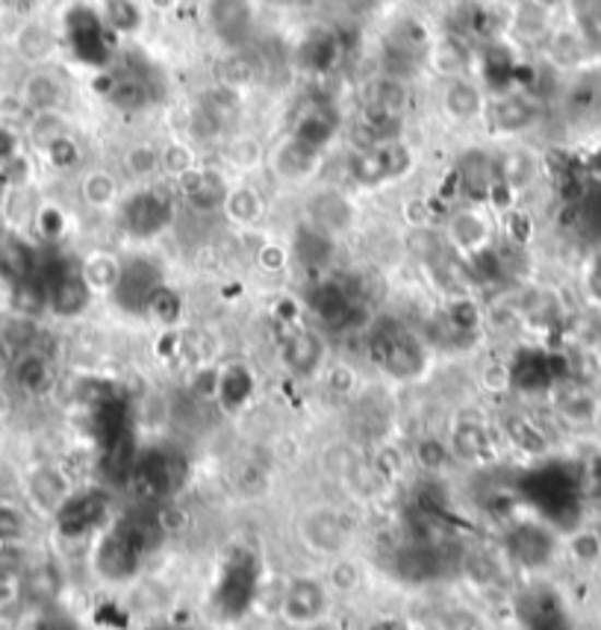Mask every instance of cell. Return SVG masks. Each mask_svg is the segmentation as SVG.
I'll return each mask as SVG.
<instances>
[{"label": "cell", "mask_w": 601, "mask_h": 630, "mask_svg": "<svg viewBox=\"0 0 601 630\" xmlns=\"http://www.w3.org/2000/svg\"><path fill=\"white\" fill-rule=\"evenodd\" d=\"M15 156H21L19 127L0 124V168H3V165H10Z\"/></svg>", "instance_id": "52"}, {"label": "cell", "mask_w": 601, "mask_h": 630, "mask_svg": "<svg viewBox=\"0 0 601 630\" xmlns=\"http://www.w3.org/2000/svg\"><path fill=\"white\" fill-rule=\"evenodd\" d=\"M366 100H369V104H378V107H387L389 112L404 116L410 104V83L380 74L375 83H369V97H366Z\"/></svg>", "instance_id": "40"}, {"label": "cell", "mask_w": 601, "mask_h": 630, "mask_svg": "<svg viewBox=\"0 0 601 630\" xmlns=\"http://www.w3.org/2000/svg\"><path fill=\"white\" fill-rule=\"evenodd\" d=\"M286 260H290V253L283 251L281 245H274V242H266L260 251H257V265H260L262 272H269V274L283 272V269H286Z\"/></svg>", "instance_id": "51"}, {"label": "cell", "mask_w": 601, "mask_h": 630, "mask_svg": "<svg viewBox=\"0 0 601 630\" xmlns=\"http://www.w3.org/2000/svg\"><path fill=\"white\" fill-rule=\"evenodd\" d=\"M15 595H19V583H15V578H10L7 572H0V607L10 604Z\"/></svg>", "instance_id": "55"}, {"label": "cell", "mask_w": 601, "mask_h": 630, "mask_svg": "<svg viewBox=\"0 0 601 630\" xmlns=\"http://www.w3.org/2000/svg\"><path fill=\"white\" fill-rule=\"evenodd\" d=\"M121 168H125L130 180L151 183L154 177H160V145H151V142L130 145L121 156Z\"/></svg>", "instance_id": "33"}, {"label": "cell", "mask_w": 601, "mask_h": 630, "mask_svg": "<svg viewBox=\"0 0 601 630\" xmlns=\"http://www.w3.org/2000/svg\"><path fill=\"white\" fill-rule=\"evenodd\" d=\"M300 543L319 554H342L349 545V527L330 510H313L298 522Z\"/></svg>", "instance_id": "14"}, {"label": "cell", "mask_w": 601, "mask_h": 630, "mask_svg": "<svg viewBox=\"0 0 601 630\" xmlns=\"http://www.w3.org/2000/svg\"><path fill=\"white\" fill-rule=\"evenodd\" d=\"M7 3H12V7H33L36 0H7Z\"/></svg>", "instance_id": "60"}, {"label": "cell", "mask_w": 601, "mask_h": 630, "mask_svg": "<svg viewBox=\"0 0 601 630\" xmlns=\"http://www.w3.org/2000/svg\"><path fill=\"white\" fill-rule=\"evenodd\" d=\"M486 100L490 95L484 92L481 83L469 78H455L446 80V88H443V95H439V104L446 109V116L457 124H475V121H484L486 112Z\"/></svg>", "instance_id": "11"}, {"label": "cell", "mask_w": 601, "mask_h": 630, "mask_svg": "<svg viewBox=\"0 0 601 630\" xmlns=\"http://www.w3.org/2000/svg\"><path fill=\"white\" fill-rule=\"evenodd\" d=\"M281 613L295 628H304V625L328 616V586L316 578H295L283 592Z\"/></svg>", "instance_id": "10"}, {"label": "cell", "mask_w": 601, "mask_h": 630, "mask_svg": "<svg viewBox=\"0 0 601 630\" xmlns=\"http://www.w3.org/2000/svg\"><path fill=\"white\" fill-rule=\"evenodd\" d=\"M92 298L95 295H92V289L80 277L78 265L59 272L54 281H48V312L59 316V319H78V316H83Z\"/></svg>", "instance_id": "16"}, {"label": "cell", "mask_w": 601, "mask_h": 630, "mask_svg": "<svg viewBox=\"0 0 601 630\" xmlns=\"http://www.w3.org/2000/svg\"><path fill=\"white\" fill-rule=\"evenodd\" d=\"M328 586L337 592H354L360 586V569L354 560H337L328 572Z\"/></svg>", "instance_id": "48"}, {"label": "cell", "mask_w": 601, "mask_h": 630, "mask_svg": "<svg viewBox=\"0 0 601 630\" xmlns=\"http://www.w3.org/2000/svg\"><path fill=\"white\" fill-rule=\"evenodd\" d=\"M27 495L42 513L57 515L62 504L71 498V484L66 472L54 466H39L27 477Z\"/></svg>", "instance_id": "18"}, {"label": "cell", "mask_w": 601, "mask_h": 630, "mask_svg": "<svg viewBox=\"0 0 601 630\" xmlns=\"http://www.w3.org/2000/svg\"><path fill=\"white\" fill-rule=\"evenodd\" d=\"M27 136L33 145L45 151L54 145L57 139L71 136V121L66 109H45V112H30L27 118Z\"/></svg>", "instance_id": "29"}, {"label": "cell", "mask_w": 601, "mask_h": 630, "mask_svg": "<svg viewBox=\"0 0 601 630\" xmlns=\"http://www.w3.org/2000/svg\"><path fill=\"white\" fill-rule=\"evenodd\" d=\"M163 524L156 510H139L109 527L97 543L95 569L104 581H130L142 569V562L163 545Z\"/></svg>", "instance_id": "1"}, {"label": "cell", "mask_w": 601, "mask_h": 630, "mask_svg": "<svg viewBox=\"0 0 601 630\" xmlns=\"http://www.w3.org/2000/svg\"><path fill=\"white\" fill-rule=\"evenodd\" d=\"M540 121V100L528 92H502V95H490L486 100L484 124L498 133V136H514L522 130H531Z\"/></svg>", "instance_id": "7"}, {"label": "cell", "mask_w": 601, "mask_h": 630, "mask_svg": "<svg viewBox=\"0 0 601 630\" xmlns=\"http://www.w3.org/2000/svg\"><path fill=\"white\" fill-rule=\"evenodd\" d=\"M260 71L254 66L251 57H231L222 66V86H231L239 92V86H248V83H257Z\"/></svg>", "instance_id": "46"}, {"label": "cell", "mask_w": 601, "mask_h": 630, "mask_svg": "<svg viewBox=\"0 0 601 630\" xmlns=\"http://www.w3.org/2000/svg\"><path fill=\"white\" fill-rule=\"evenodd\" d=\"M337 57H340V45L333 36H316L304 45V62L313 71H328L337 62Z\"/></svg>", "instance_id": "45"}, {"label": "cell", "mask_w": 601, "mask_h": 630, "mask_svg": "<svg viewBox=\"0 0 601 630\" xmlns=\"http://www.w3.org/2000/svg\"><path fill=\"white\" fill-rule=\"evenodd\" d=\"M557 413H561L569 425H596L601 418V404L587 389H569V392L557 401Z\"/></svg>", "instance_id": "35"}, {"label": "cell", "mask_w": 601, "mask_h": 630, "mask_svg": "<svg viewBox=\"0 0 601 630\" xmlns=\"http://www.w3.org/2000/svg\"><path fill=\"white\" fill-rule=\"evenodd\" d=\"M198 165H201L198 151L189 142H184V139H168L165 145H160V177L163 180L177 183L180 177L195 171Z\"/></svg>", "instance_id": "30"}, {"label": "cell", "mask_w": 601, "mask_h": 630, "mask_svg": "<svg viewBox=\"0 0 601 630\" xmlns=\"http://www.w3.org/2000/svg\"><path fill=\"white\" fill-rule=\"evenodd\" d=\"M80 198L83 204L92 206V210H116L121 204V186H118V177L107 168H89L80 175Z\"/></svg>", "instance_id": "26"}, {"label": "cell", "mask_w": 601, "mask_h": 630, "mask_svg": "<svg viewBox=\"0 0 601 630\" xmlns=\"http://www.w3.org/2000/svg\"><path fill=\"white\" fill-rule=\"evenodd\" d=\"M254 395V375L245 366H231V369L219 371V395L224 407L239 409L245 407Z\"/></svg>", "instance_id": "34"}, {"label": "cell", "mask_w": 601, "mask_h": 630, "mask_svg": "<svg viewBox=\"0 0 601 630\" xmlns=\"http://www.w3.org/2000/svg\"><path fill=\"white\" fill-rule=\"evenodd\" d=\"M369 630H408L404 628V625H401V621H380V625H375V628H369Z\"/></svg>", "instance_id": "59"}, {"label": "cell", "mask_w": 601, "mask_h": 630, "mask_svg": "<svg viewBox=\"0 0 601 630\" xmlns=\"http://www.w3.org/2000/svg\"><path fill=\"white\" fill-rule=\"evenodd\" d=\"M413 168H416V151L404 139L349 154V175L360 186L396 183V180L413 175Z\"/></svg>", "instance_id": "4"}, {"label": "cell", "mask_w": 601, "mask_h": 630, "mask_svg": "<svg viewBox=\"0 0 601 630\" xmlns=\"http://www.w3.org/2000/svg\"><path fill=\"white\" fill-rule=\"evenodd\" d=\"M222 215L233 227H243V230H251L262 222L266 215V198L260 194V189H254L248 183H233L227 198H224Z\"/></svg>", "instance_id": "23"}, {"label": "cell", "mask_w": 601, "mask_h": 630, "mask_svg": "<svg viewBox=\"0 0 601 630\" xmlns=\"http://www.w3.org/2000/svg\"><path fill=\"white\" fill-rule=\"evenodd\" d=\"M145 316L151 321H156L160 328H175L177 321L184 319V295L168 286V283H160L154 289V295L148 298Z\"/></svg>", "instance_id": "32"}, {"label": "cell", "mask_w": 601, "mask_h": 630, "mask_svg": "<svg viewBox=\"0 0 601 630\" xmlns=\"http://www.w3.org/2000/svg\"><path fill=\"white\" fill-rule=\"evenodd\" d=\"M160 283H163V274H160L154 262L145 260V257H133V260H125L121 281H118L116 292L109 298L116 301L118 310L137 316V312H145L148 298L154 295Z\"/></svg>", "instance_id": "8"}, {"label": "cell", "mask_w": 601, "mask_h": 630, "mask_svg": "<svg viewBox=\"0 0 601 630\" xmlns=\"http://www.w3.org/2000/svg\"><path fill=\"white\" fill-rule=\"evenodd\" d=\"M222 159H224V171H239V175H248L254 168H260L266 163V147L257 136H227L222 145Z\"/></svg>", "instance_id": "28"}, {"label": "cell", "mask_w": 601, "mask_h": 630, "mask_svg": "<svg viewBox=\"0 0 601 630\" xmlns=\"http://www.w3.org/2000/svg\"><path fill=\"white\" fill-rule=\"evenodd\" d=\"M10 366H12V350L0 342V378H7V375H10Z\"/></svg>", "instance_id": "58"}, {"label": "cell", "mask_w": 601, "mask_h": 630, "mask_svg": "<svg viewBox=\"0 0 601 630\" xmlns=\"http://www.w3.org/2000/svg\"><path fill=\"white\" fill-rule=\"evenodd\" d=\"M552 551V536L545 534L543 527H537V524H519L510 534V554H516L522 560V566H545Z\"/></svg>", "instance_id": "27"}, {"label": "cell", "mask_w": 601, "mask_h": 630, "mask_svg": "<svg viewBox=\"0 0 601 630\" xmlns=\"http://www.w3.org/2000/svg\"><path fill=\"white\" fill-rule=\"evenodd\" d=\"M231 175L224 168H213V165H198L195 171L184 175L175 183V192L180 198V204H186L192 213H222L224 198L231 192Z\"/></svg>", "instance_id": "6"}, {"label": "cell", "mask_w": 601, "mask_h": 630, "mask_svg": "<svg viewBox=\"0 0 601 630\" xmlns=\"http://www.w3.org/2000/svg\"><path fill=\"white\" fill-rule=\"evenodd\" d=\"M45 159H48L50 168H57V171H74V168L83 163V147L78 145L74 136H62L57 139L54 145L45 147Z\"/></svg>", "instance_id": "44"}, {"label": "cell", "mask_w": 601, "mask_h": 630, "mask_svg": "<svg viewBox=\"0 0 601 630\" xmlns=\"http://www.w3.org/2000/svg\"><path fill=\"white\" fill-rule=\"evenodd\" d=\"M186 133L198 142H219V139H227V121L213 109H207L204 104H198L186 116Z\"/></svg>", "instance_id": "41"}, {"label": "cell", "mask_w": 601, "mask_h": 630, "mask_svg": "<svg viewBox=\"0 0 601 630\" xmlns=\"http://www.w3.org/2000/svg\"><path fill=\"white\" fill-rule=\"evenodd\" d=\"M15 48H19L21 59H27L30 66H45L57 54V39H54V33L48 27L27 24V27H21Z\"/></svg>", "instance_id": "31"}, {"label": "cell", "mask_w": 601, "mask_h": 630, "mask_svg": "<svg viewBox=\"0 0 601 630\" xmlns=\"http://www.w3.org/2000/svg\"><path fill=\"white\" fill-rule=\"evenodd\" d=\"M486 451H490V437H486L484 425L466 421V425L455 427L451 454H457L460 460H469V463H478V460H484Z\"/></svg>", "instance_id": "39"}, {"label": "cell", "mask_w": 601, "mask_h": 630, "mask_svg": "<svg viewBox=\"0 0 601 630\" xmlns=\"http://www.w3.org/2000/svg\"><path fill=\"white\" fill-rule=\"evenodd\" d=\"M295 253L313 269H325L330 262V253H333V236L307 222L304 224V236L298 234V239H295Z\"/></svg>", "instance_id": "37"}, {"label": "cell", "mask_w": 601, "mask_h": 630, "mask_svg": "<svg viewBox=\"0 0 601 630\" xmlns=\"http://www.w3.org/2000/svg\"><path fill=\"white\" fill-rule=\"evenodd\" d=\"M109 515V498L101 489H89V492L74 495L62 504L57 519L62 522V531H69L71 536H86L95 531L97 524L107 522Z\"/></svg>", "instance_id": "13"}, {"label": "cell", "mask_w": 601, "mask_h": 630, "mask_svg": "<svg viewBox=\"0 0 601 630\" xmlns=\"http://www.w3.org/2000/svg\"><path fill=\"white\" fill-rule=\"evenodd\" d=\"M107 100L121 112H142L154 104V88L137 71H121L107 80Z\"/></svg>", "instance_id": "19"}, {"label": "cell", "mask_w": 601, "mask_h": 630, "mask_svg": "<svg viewBox=\"0 0 601 630\" xmlns=\"http://www.w3.org/2000/svg\"><path fill=\"white\" fill-rule=\"evenodd\" d=\"M281 359L292 375L313 378V375H319L321 366H325V342H321L316 330L295 328L290 336L283 340Z\"/></svg>", "instance_id": "15"}, {"label": "cell", "mask_w": 601, "mask_h": 630, "mask_svg": "<svg viewBox=\"0 0 601 630\" xmlns=\"http://www.w3.org/2000/svg\"><path fill=\"white\" fill-rule=\"evenodd\" d=\"M443 239H446L448 251L457 253L460 260H469V257L493 248L495 239H498L493 213L486 206H457L455 213L446 218Z\"/></svg>", "instance_id": "5"}, {"label": "cell", "mask_w": 601, "mask_h": 630, "mask_svg": "<svg viewBox=\"0 0 601 630\" xmlns=\"http://www.w3.org/2000/svg\"><path fill=\"white\" fill-rule=\"evenodd\" d=\"M107 27L113 33H130L139 27V7L133 0H109L107 3Z\"/></svg>", "instance_id": "47"}, {"label": "cell", "mask_w": 601, "mask_h": 630, "mask_svg": "<svg viewBox=\"0 0 601 630\" xmlns=\"http://www.w3.org/2000/svg\"><path fill=\"white\" fill-rule=\"evenodd\" d=\"M325 383H328V389L333 392V395H351L354 392V387H357V375H354V369L351 366H330V369H325Z\"/></svg>", "instance_id": "50"}, {"label": "cell", "mask_w": 601, "mask_h": 630, "mask_svg": "<svg viewBox=\"0 0 601 630\" xmlns=\"http://www.w3.org/2000/svg\"><path fill=\"white\" fill-rule=\"evenodd\" d=\"M507 437H510V442H514L522 454L540 456L549 451V439H545L543 427L537 425V421L528 416L507 418Z\"/></svg>", "instance_id": "38"}, {"label": "cell", "mask_w": 601, "mask_h": 630, "mask_svg": "<svg viewBox=\"0 0 601 630\" xmlns=\"http://www.w3.org/2000/svg\"><path fill=\"white\" fill-rule=\"evenodd\" d=\"M495 168H498V180L510 186L516 194L528 192L545 175L543 156L531 147H510L502 156H495Z\"/></svg>", "instance_id": "17"}, {"label": "cell", "mask_w": 601, "mask_h": 630, "mask_svg": "<svg viewBox=\"0 0 601 630\" xmlns=\"http://www.w3.org/2000/svg\"><path fill=\"white\" fill-rule=\"evenodd\" d=\"M272 171L278 175V180L290 186L310 183L313 177L319 175L321 165H325V151H316V147L304 145L298 139L286 136L281 145L274 147L272 156Z\"/></svg>", "instance_id": "9"}, {"label": "cell", "mask_w": 601, "mask_h": 630, "mask_svg": "<svg viewBox=\"0 0 601 630\" xmlns=\"http://www.w3.org/2000/svg\"><path fill=\"white\" fill-rule=\"evenodd\" d=\"M300 630H345L337 619H330V616H321V619L310 621V625H304Z\"/></svg>", "instance_id": "56"}, {"label": "cell", "mask_w": 601, "mask_h": 630, "mask_svg": "<svg viewBox=\"0 0 601 630\" xmlns=\"http://www.w3.org/2000/svg\"><path fill=\"white\" fill-rule=\"evenodd\" d=\"M10 416H12V395L0 387V425H3Z\"/></svg>", "instance_id": "57"}, {"label": "cell", "mask_w": 601, "mask_h": 630, "mask_svg": "<svg viewBox=\"0 0 601 630\" xmlns=\"http://www.w3.org/2000/svg\"><path fill=\"white\" fill-rule=\"evenodd\" d=\"M575 21L587 48H601V0H573Z\"/></svg>", "instance_id": "42"}, {"label": "cell", "mask_w": 601, "mask_h": 630, "mask_svg": "<svg viewBox=\"0 0 601 630\" xmlns=\"http://www.w3.org/2000/svg\"><path fill=\"white\" fill-rule=\"evenodd\" d=\"M107 33L113 29L104 24V21H97L95 15L89 10H74L69 19V39L74 45V50L80 54V59H92L95 54H101V59L107 62Z\"/></svg>", "instance_id": "20"}, {"label": "cell", "mask_w": 601, "mask_h": 630, "mask_svg": "<svg viewBox=\"0 0 601 630\" xmlns=\"http://www.w3.org/2000/svg\"><path fill=\"white\" fill-rule=\"evenodd\" d=\"M30 107L27 100L21 97V92H3L0 95V124H27Z\"/></svg>", "instance_id": "49"}, {"label": "cell", "mask_w": 601, "mask_h": 630, "mask_svg": "<svg viewBox=\"0 0 601 630\" xmlns=\"http://www.w3.org/2000/svg\"><path fill=\"white\" fill-rule=\"evenodd\" d=\"M39 230L45 239H57L62 230H66V222H62V213L48 206V210H42L39 213Z\"/></svg>", "instance_id": "54"}, {"label": "cell", "mask_w": 601, "mask_h": 630, "mask_svg": "<svg viewBox=\"0 0 601 630\" xmlns=\"http://www.w3.org/2000/svg\"><path fill=\"white\" fill-rule=\"evenodd\" d=\"M21 97L27 100L30 112H45V109H62L66 107V83L57 78V74H50V71L39 69L33 71L27 80H24V86H21Z\"/></svg>", "instance_id": "25"}, {"label": "cell", "mask_w": 601, "mask_h": 630, "mask_svg": "<svg viewBox=\"0 0 601 630\" xmlns=\"http://www.w3.org/2000/svg\"><path fill=\"white\" fill-rule=\"evenodd\" d=\"M451 445H446L443 439L437 437H425L416 442V463L419 468H425L431 475H437L443 468L451 463Z\"/></svg>", "instance_id": "43"}, {"label": "cell", "mask_w": 601, "mask_h": 630, "mask_svg": "<svg viewBox=\"0 0 601 630\" xmlns=\"http://www.w3.org/2000/svg\"><path fill=\"white\" fill-rule=\"evenodd\" d=\"M484 383H486V389H493V392H505V389H510L514 387L510 366H505V362H493V366H486Z\"/></svg>", "instance_id": "53"}, {"label": "cell", "mask_w": 601, "mask_h": 630, "mask_svg": "<svg viewBox=\"0 0 601 630\" xmlns=\"http://www.w3.org/2000/svg\"><path fill=\"white\" fill-rule=\"evenodd\" d=\"M78 272L92 295H113L125 272V260H118L109 251H92L78 262Z\"/></svg>", "instance_id": "24"}, {"label": "cell", "mask_w": 601, "mask_h": 630, "mask_svg": "<svg viewBox=\"0 0 601 630\" xmlns=\"http://www.w3.org/2000/svg\"><path fill=\"white\" fill-rule=\"evenodd\" d=\"M177 198L175 189L168 186H142L137 192L121 198L118 210V224L125 227L133 239H154L163 234L168 224L177 218Z\"/></svg>", "instance_id": "2"}, {"label": "cell", "mask_w": 601, "mask_h": 630, "mask_svg": "<svg viewBox=\"0 0 601 630\" xmlns=\"http://www.w3.org/2000/svg\"><path fill=\"white\" fill-rule=\"evenodd\" d=\"M319 204L321 213H310V218H307L313 227H319V230H325L328 236H333L337 230H342V227H349L351 224L349 198H342V194L337 192H325L319 194Z\"/></svg>", "instance_id": "36"}, {"label": "cell", "mask_w": 601, "mask_h": 630, "mask_svg": "<svg viewBox=\"0 0 601 630\" xmlns=\"http://www.w3.org/2000/svg\"><path fill=\"white\" fill-rule=\"evenodd\" d=\"M337 130H340V118L337 112L325 104H316V107H307L300 112V118L295 121V130H292L290 136L304 142V145L316 147V151H325L330 145V139L337 136Z\"/></svg>", "instance_id": "22"}, {"label": "cell", "mask_w": 601, "mask_h": 630, "mask_svg": "<svg viewBox=\"0 0 601 630\" xmlns=\"http://www.w3.org/2000/svg\"><path fill=\"white\" fill-rule=\"evenodd\" d=\"M10 380L15 383L21 395L42 397L48 395L54 383H57V369H54V359L42 348L24 350L15 354L10 366Z\"/></svg>", "instance_id": "12"}, {"label": "cell", "mask_w": 601, "mask_h": 630, "mask_svg": "<svg viewBox=\"0 0 601 630\" xmlns=\"http://www.w3.org/2000/svg\"><path fill=\"white\" fill-rule=\"evenodd\" d=\"M0 3H3V0H0Z\"/></svg>", "instance_id": "61"}, {"label": "cell", "mask_w": 601, "mask_h": 630, "mask_svg": "<svg viewBox=\"0 0 601 630\" xmlns=\"http://www.w3.org/2000/svg\"><path fill=\"white\" fill-rule=\"evenodd\" d=\"M427 66L437 71L443 80L466 78L469 66H472V50H469L463 36L448 33V36H443V39L431 45V50H427Z\"/></svg>", "instance_id": "21"}, {"label": "cell", "mask_w": 601, "mask_h": 630, "mask_svg": "<svg viewBox=\"0 0 601 630\" xmlns=\"http://www.w3.org/2000/svg\"><path fill=\"white\" fill-rule=\"evenodd\" d=\"M369 354L378 362V369L396 380H416L427 366L425 345L398 324L372 330Z\"/></svg>", "instance_id": "3"}]
</instances>
